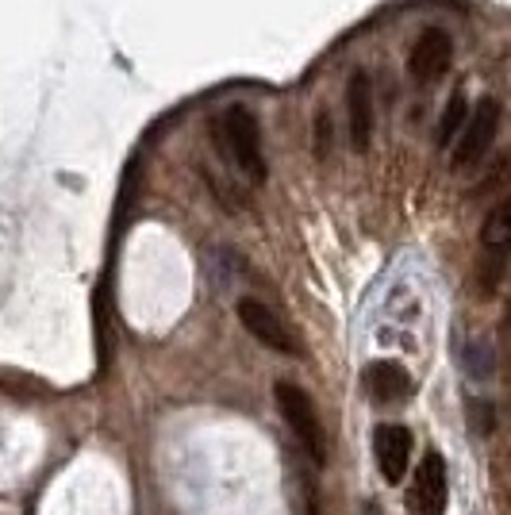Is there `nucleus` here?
I'll use <instances>...</instances> for the list:
<instances>
[{"mask_svg": "<svg viewBox=\"0 0 511 515\" xmlns=\"http://www.w3.org/2000/svg\"><path fill=\"white\" fill-rule=\"evenodd\" d=\"M500 131V100H477V108L469 112L462 135H458V147H454V166H477L481 158L488 154L492 139Z\"/></svg>", "mask_w": 511, "mask_h": 515, "instance_id": "7ed1b4c3", "label": "nucleus"}, {"mask_svg": "<svg viewBox=\"0 0 511 515\" xmlns=\"http://www.w3.org/2000/svg\"><path fill=\"white\" fill-rule=\"evenodd\" d=\"M327 143H331V116L319 108V116H316V154L319 158H327Z\"/></svg>", "mask_w": 511, "mask_h": 515, "instance_id": "f8f14e48", "label": "nucleus"}, {"mask_svg": "<svg viewBox=\"0 0 511 515\" xmlns=\"http://www.w3.org/2000/svg\"><path fill=\"white\" fill-rule=\"evenodd\" d=\"M465 120H469V104H465L462 93H454L442 108V120H438V147H450L462 135Z\"/></svg>", "mask_w": 511, "mask_h": 515, "instance_id": "9b49d317", "label": "nucleus"}, {"mask_svg": "<svg viewBox=\"0 0 511 515\" xmlns=\"http://www.w3.org/2000/svg\"><path fill=\"white\" fill-rule=\"evenodd\" d=\"M469 408H473V427H477L481 435H488V431H492V408L481 404V400H473Z\"/></svg>", "mask_w": 511, "mask_h": 515, "instance_id": "ddd939ff", "label": "nucleus"}, {"mask_svg": "<svg viewBox=\"0 0 511 515\" xmlns=\"http://www.w3.org/2000/svg\"><path fill=\"white\" fill-rule=\"evenodd\" d=\"M273 396H277V408H281L285 423L292 427V435L308 450V458H312L316 466H323V462H327V431H323V423H319L312 396L304 393L300 385H292V381H277Z\"/></svg>", "mask_w": 511, "mask_h": 515, "instance_id": "f03ea898", "label": "nucleus"}, {"mask_svg": "<svg viewBox=\"0 0 511 515\" xmlns=\"http://www.w3.org/2000/svg\"><path fill=\"white\" fill-rule=\"evenodd\" d=\"M446 504H450L446 462H442V454L431 450L415 469V481L408 489V508H412V515H446Z\"/></svg>", "mask_w": 511, "mask_h": 515, "instance_id": "20e7f679", "label": "nucleus"}, {"mask_svg": "<svg viewBox=\"0 0 511 515\" xmlns=\"http://www.w3.org/2000/svg\"><path fill=\"white\" fill-rule=\"evenodd\" d=\"M508 316H511V304H508Z\"/></svg>", "mask_w": 511, "mask_h": 515, "instance_id": "4468645a", "label": "nucleus"}, {"mask_svg": "<svg viewBox=\"0 0 511 515\" xmlns=\"http://www.w3.org/2000/svg\"><path fill=\"white\" fill-rule=\"evenodd\" d=\"M239 319H243V327L258 339L262 346L269 350H281V354H300V343L292 339V331L281 323V319L269 312L262 300H239Z\"/></svg>", "mask_w": 511, "mask_h": 515, "instance_id": "0eeeda50", "label": "nucleus"}, {"mask_svg": "<svg viewBox=\"0 0 511 515\" xmlns=\"http://www.w3.org/2000/svg\"><path fill=\"white\" fill-rule=\"evenodd\" d=\"M346 116H350V143L354 150H365L373 135V85L365 74L346 81Z\"/></svg>", "mask_w": 511, "mask_h": 515, "instance_id": "1a4fd4ad", "label": "nucleus"}, {"mask_svg": "<svg viewBox=\"0 0 511 515\" xmlns=\"http://www.w3.org/2000/svg\"><path fill=\"white\" fill-rule=\"evenodd\" d=\"M216 139L223 154L250 177V181H266V154H262V131L254 112H246L243 104H231L216 123Z\"/></svg>", "mask_w": 511, "mask_h": 515, "instance_id": "f257e3e1", "label": "nucleus"}, {"mask_svg": "<svg viewBox=\"0 0 511 515\" xmlns=\"http://www.w3.org/2000/svg\"><path fill=\"white\" fill-rule=\"evenodd\" d=\"M481 243L492 254H508L511 250V193L488 212L485 227H481Z\"/></svg>", "mask_w": 511, "mask_h": 515, "instance_id": "9d476101", "label": "nucleus"}, {"mask_svg": "<svg viewBox=\"0 0 511 515\" xmlns=\"http://www.w3.org/2000/svg\"><path fill=\"white\" fill-rule=\"evenodd\" d=\"M362 385H365V393H369V400L381 404V408L404 404L415 389L412 377H408V369L396 366V362H373V366L362 373Z\"/></svg>", "mask_w": 511, "mask_h": 515, "instance_id": "6e6552de", "label": "nucleus"}, {"mask_svg": "<svg viewBox=\"0 0 511 515\" xmlns=\"http://www.w3.org/2000/svg\"><path fill=\"white\" fill-rule=\"evenodd\" d=\"M450 58H454V39H450V31H442V27H427L419 39H415L412 54H408V70L419 85H427V81H438V77L450 70Z\"/></svg>", "mask_w": 511, "mask_h": 515, "instance_id": "39448f33", "label": "nucleus"}, {"mask_svg": "<svg viewBox=\"0 0 511 515\" xmlns=\"http://www.w3.org/2000/svg\"><path fill=\"white\" fill-rule=\"evenodd\" d=\"M373 454H377L381 477H385L389 485L404 481L408 462H412V431L400 427V423H381V427L373 431Z\"/></svg>", "mask_w": 511, "mask_h": 515, "instance_id": "423d86ee", "label": "nucleus"}]
</instances>
